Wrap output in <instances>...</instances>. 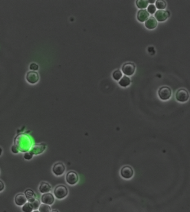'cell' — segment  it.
Listing matches in <instances>:
<instances>
[{"mask_svg":"<svg viewBox=\"0 0 190 212\" xmlns=\"http://www.w3.org/2000/svg\"><path fill=\"white\" fill-rule=\"evenodd\" d=\"M25 196L27 199H30L31 198L35 197V194L33 191L31 189H27L25 192Z\"/></svg>","mask_w":190,"mask_h":212,"instance_id":"obj_22","label":"cell"},{"mask_svg":"<svg viewBox=\"0 0 190 212\" xmlns=\"http://www.w3.org/2000/svg\"><path fill=\"white\" fill-rule=\"evenodd\" d=\"M136 66L133 63H126L122 67L123 73L127 76H132L134 73Z\"/></svg>","mask_w":190,"mask_h":212,"instance_id":"obj_7","label":"cell"},{"mask_svg":"<svg viewBox=\"0 0 190 212\" xmlns=\"http://www.w3.org/2000/svg\"><path fill=\"white\" fill-rule=\"evenodd\" d=\"M34 212H40L39 211H35Z\"/></svg>","mask_w":190,"mask_h":212,"instance_id":"obj_32","label":"cell"},{"mask_svg":"<svg viewBox=\"0 0 190 212\" xmlns=\"http://www.w3.org/2000/svg\"><path fill=\"white\" fill-rule=\"evenodd\" d=\"M54 193L56 198L59 199H61L67 196L68 190L66 186L64 185H59L55 188Z\"/></svg>","mask_w":190,"mask_h":212,"instance_id":"obj_1","label":"cell"},{"mask_svg":"<svg viewBox=\"0 0 190 212\" xmlns=\"http://www.w3.org/2000/svg\"><path fill=\"white\" fill-rule=\"evenodd\" d=\"M136 5L139 8H146L148 5V2L146 0H138L136 1Z\"/></svg>","mask_w":190,"mask_h":212,"instance_id":"obj_18","label":"cell"},{"mask_svg":"<svg viewBox=\"0 0 190 212\" xmlns=\"http://www.w3.org/2000/svg\"><path fill=\"white\" fill-rule=\"evenodd\" d=\"M2 149L1 148H0V156L2 155Z\"/></svg>","mask_w":190,"mask_h":212,"instance_id":"obj_30","label":"cell"},{"mask_svg":"<svg viewBox=\"0 0 190 212\" xmlns=\"http://www.w3.org/2000/svg\"><path fill=\"white\" fill-rule=\"evenodd\" d=\"M30 69L32 71H37L39 69V66L36 64H31L30 66Z\"/></svg>","mask_w":190,"mask_h":212,"instance_id":"obj_26","label":"cell"},{"mask_svg":"<svg viewBox=\"0 0 190 212\" xmlns=\"http://www.w3.org/2000/svg\"><path fill=\"white\" fill-rule=\"evenodd\" d=\"M171 90L166 86L161 87L158 91V95L162 100L168 99L171 96Z\"/></svg>","mask_w":190,"mask_h":212,"instance_id":"obj_5","label":"cell"},{"mask_svg":"<svg viewBox=\"0 0 190 212\" xmlns=\"http://www.w3.org/2000/svg\"><path fill=\"white\" fill-rule=\"evenodd\" d=\"M122 77V73L119 70H116L113 73V77L117 81H119V79H120Z\"/></svg>","mask_w":190,"mask_h":212,"instance_id":"obj_23","label":"cell"},{"mask_svg":"<svg viewBox=\"0 0 190 212\" xmlns=\"http://www.w3.org/2000/svg\"><path fill=\"white\" fill-rule=\"evenodd\" d=\"M22 211L23 212H32L33 211V208L32 205L30 203H26L23 205L22 208Z\"/></svg>","mask_w":190,"mask_h":212,"instance_id":"obj_21","label":"cell"},{"mask_svg":"<svg viewBox=\"0 0 190 212\" xmlns=\"http://www.w3.org/2000/svg\"><path fill=\"white\" fill-rule=\"evenodd\" d=\"M156 8L159 10H163L166 7V3L165 1L157 0L156 1Z\"/></svg>","mask_w":190,"mask_h":212,"instance_id":"obj_19","label":"cell"},{"mask_svg":"<svg viewBox=\"0 0 190 212\" xmlns=\"http://www.w3.org/2000/svg\"><path fill=\"white\" fill-rule=\"evenodd\" d=\"M149 14L146 10H139L137 14V18L141 22H145L148 18Z\"/></svg>","mask_w":190,"mask_h":212,"instance_id":"obj_14","label":"cell"},{"mask_svg":"<svg viewBox=\"0 0 190 212\" xmlns=\"http://www.w3.org/2000/svg\"><path fill=\"white\" fill-rule=\"evenodd\" d=\"M28 200L29 203L31 204V205H32L33 210L36 211L37 209H39L40 205V202L38 199H36L35 197H34V198L28 199Z\"/></svg>","mask_w":190,"mask_h":212,"instance_id":"obj_16","label":"cell"},{"mask_svg":"<svg viewBox=\"0 0 190 212\" xmlns=\"http://www.w3.org/2000/svg\"><path fill=\"white\" fill-rule=\"evenodd\" d=\"M176 98L177 100L181 102H184L187 101L189 98V94L187 90L181 88L176 92Z\"/></svg>","mask_w":190,"mask_h":212,"instance_id":"obj_2","label":"cell"},{"mask_svg":"<svg viewBox=\"0 0 190 212\" xmlns=\"http://www.w3.org/2000/svg\"><path fill=\"white\" fill-rule=\"evenodd\" d=\"M51 212H59L58 211H56V210H53V211H52Z\"/></svg>","mask_w":190,"mask_h":212,"instance_id":"obj_31","label":"cell"},{"mask_svg":"<svg viewBox=\"0 0 190 212\" xmlns=\"http://www.w3.org/2000/svg\"><path fill=\"white\" fill-rule=\"evenodd\" d=\"M55 199L51 193H45L41 197V202L47 205H51L54 202Z\"/></svg>","mask_w":190,"mask_h":212,"instance_id":"obj_11","label":"cell"},{"mask_svg":"<svg viewBox=\"0 0 190 212\" xmlns=\"http://www.w3.org/2000/svg\"><path fill=\"white\" fill-rule=\"evenodd\" d=\"M27 198H26L25 194L22 193H19L15 197V203L19 206L23 205L27 202Z\"/></svg>","mask_w":190,"mask_h":212,"instance_id":"obj_12","label":"cell"},{"mask_svg":"<svg viewBox=\"0 0 190 212\" xmlns=\"http://www.w3.org/2000/svg\"><path fill=\"white\" fill-rule=\"evenodd\" d=\"M46 149V144L41 143V144H37L33 146L32 148L30 150V153L34 155H39L42 153L45 149Z\"/></svg>","mask_w":190,"mask_h":212,"instance_id":"obj_9","label":"cell"},{"mask_svg":"<svg viewBox=\"0 0 190 212\" xmlns=\"http://www.w3.org/2000/svg\"><path fill=\"white\" fill-rule=\"evenodd\" d=\"M169 16V14L167 11L158 10L155 14V19L159 22L165 21L168 18Z\"/></svg>","mask_w":190,"mask_h":212,"instance_id":"obj_10","label":"cell"},{"mask_svg":"<svg viewBox=\"0 0 190 212\" xmlns=\"http://www.w3.org/2000/svg\"><path fill=\"white\" fill-rule=\"evenodd\" d=\"M26 80L30 84H35L39 80L38 73L35 71H30L26 75Z\"/></svg>","mask_w":190,"mask_h":212,"instance_id":"obj_8","label":"cell"},{"mask_svg":"<svg viewBox=\"0 0 190 212\" xmlns=\"http://www.w3.org/2000/svg\"><path fill=\"white\" fill-rule=\"evenodd\" d=\"M148 3L149 2V3H154V1H148Z\"/></svg>","mask_w":190,"mask_h":212,"instance_id":"obj_29","label":"cell"},{"mask_svg":"<svg viewBox=\"0 0 190 212\" xmlns=\"http://www.w3.org/2000/svg\"><path fill=\"white\" fill-rule=\"evenodd\" d=\"M51 186L46 182H41L39 187V191L41 193H47L51 191Z\"/></svg>","mask_w":190,"mask_h":212,"instance_id":"obj_15","label":"cell"},{"mask_svg":"<svg viewBox=\"0 0 190 212\" xmlns=\"http://www.w3.org/2000/svg\"><path fill=\"white\" fill-rule=\"evenodd\" d=\"M11 151L14 153H18L19 152V149L16 147V146L15 145H14V146H12V147H11Z\"/></svg>","mask_w":190,"mask_h":212,"instance_id":"obj_27","label":"cell"},{"mask_svg":"<svg viewBox=\"0 0 190 212\" xmlns=\"http://www.w3.org/2000/svg\"><path fill=\"white\" fill-rule=\"evenodd\" d=\"M4 188H5V185L3 184V183L0 180V191H3Z\"/></svg>","mask_w":190,"mask_h":212,"instance_id":"obj_28","label":"cell"},{"mask_svg":"<svg viewBox=\"0 0 190 212\" xmlns=\"http://www.w3.org/2000/svg\"><path fill=\"white\" fill-rule=\"evenodd\" d=\"M157 25V22L154 17H150L145 22V26L146 28L152 29L156 28Z\"/></svg>","mask_w":190,"mask_h":212,"instance_id":"obj_13","label":"cell"},{"mask_svg":"<svg viewBox=\"0 0 190 212\" xmlns=\"http://www.w3.org/2000/svg\"><path fill=\"white\" fill-rule=\"evenodd\" d=\"M65 171V167L63 163L59 162L55 163L52 168V172L54 174L57 176L63 175Z\"/></svg>","mask_w":190,"mask_h":212,"instance_id":"obj_6","label":"cell"},{"mask_svg":"<svg viewBox=\"0 0 190 212\" xmlns=\"http://www.w3.org/2000/svg\"><path fill=\"white\" fill-rule=\"evenodd\" d=\"M33 157V155L30 152H26L23 155V158L26 160H30Z\"/></svg>","mask_w":190,"mask_h":212,"instance_id":"obj_25","label":"cell"},{"mask_svg":"<svg viewBox=\"0 0 190 212\" xmlns=\"http://www.w3.org/2000/svg\"><path fill=\"white\" fill-rule=\"evenodd\" d=\"M39 209L40 212H51V207L49 205L45 204L40 205Z\"/></svg>","mask_w":190,"mask_h":212,"instance_id":"obj_20","label":"cell"},{"mask_svg":"<svg viewBox=\"0 0 190 212\" xmlns=\"http://www.w3.org/2000/svg\"><path fill=\"white\" fill-rule=\"evenodd\" d=\"M120 175L124 179H130L134 175V171L132 167L128 165H125L120 170Z\"/></svg>","mask_w":190,"mask_h":212,"instance_id":"obj_4","label":"cell"},{"mask_svg":"<svg viewBox=\"0 0 190 212\" xmlns=\"http://www.w3.org/2000/svg\"><path fill=\"white\" fill-rule=\"evenodd\" d=\"M79 180L78 174L74 171L69 172L66 176V182L70 185H74L77 183Z\"/></svg>","mask_w":190,"mask_h":212,"instance_id":"obj_3","label":"cell"},{"mask_svg":"<svg viewBox=\"0 0 190 212\" xmlns=\"http://www.w3.org/2000/svg\"><path fill=\"white\" fill-rule=\"evenodd\" d=\"M147 10H148L147 12H148V14L149 13L151 14H154L156 11V8L154 5H150L148 6Z\"/></svg>","mask_w":190,"mask_h":212,"instance_id":"obj_24","label":"cell"},{"mask_svg":"<svg viewBox=\"0 0 190 212\" xmlns=\"http://www.w3.org/2000/svg\"><path fill=\"white\" fill-rule=\"evenodd\" d=\"M130 83H131L130 79L127 76H124L123 77H122V78L120 79V81L119 82V84L121 86L124 87L129 85Z\"/></svg>","mask_w":190,"mask_h":212,"instance_id":"obj_17","label":"cell"}]
</instances>
